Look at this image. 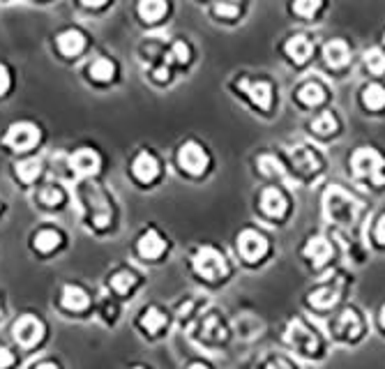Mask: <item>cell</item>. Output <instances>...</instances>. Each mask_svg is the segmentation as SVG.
Here are the masks:
<instances>
[{
  "instance_id": "6da1fadb",
  "label": "cell",
  "mask_w": 385,
  "mask_h": 369,
  "mask_svg": "<svg viewBox=\"0 0 385 369\" xmlns=\"http://www.w3.org/2000/svg\"><path fill=\"white\" fill-rule=\"evenodd\" d=\"M351 167H353V173L362 180H372L374 185L385 183V176H383L385 160L374 148H358L351 157Z\"/></svg>"
},
{
  "instance_id": "7a4b0ae2",
  "label": "cell",
  "mask_w": 385,
  "mask_h": 369,
  "mask_svg": "<svg viewBox=\"0 0 385 369\" xmlns=\"http://www.w3.org/2000/svg\"><path fill=\"white\" fill-rule=\"evenodd\" d=\"M194 270L203 280H220L226 275V261L215 247H201L194 254Z\"/></svg>"
},
{
  "instance_id": "3957f363",
  "label": "cell",
  "mask_w": 385,
  "mask_h": 369,
  "mask_svg": "<svg viewBox=\"0 0 385 369\" xmlns=\"http://www.w3.org/2000/svg\"><path fill=\"white\" fill-rule=\"evenodd\" d=\"M326 208H328V217L335 222H353L356 220V201H353L349 194L339 187H332V190L326 194Z\"/></svg>"
},
{
  "instance_id": "277c9868",
  "label": "cell",
  "mask_w": 385,
  "mask_h": 369,
  "mask_svg": "<svg viewBox=\"0 0 385 369\" xmlns=\"http://www.w3.org/2000/svg\"><path fill=\"white\" fill-rule=\"evenodd\" d=\"M12 335L21 346L30 349V346H35L44 337V323L37 319V316L26 314V316H21V319H17Z\"/></svg>"
},
{
  "instance_id": "5b68a950",
  "label": "cell",
  "mask_w": 385,
  "mask_h": 369,
  "mask_svg": "<svg viewBox=\"0 0 385 369\" xmlns=\"http://www.w3.org/2000/svg\"><path fill=\"white\" fill-rule=\"evenodd\" d=\"M40 141V130L33 123H14L5 134V143L14 150H30Z\"/></svg>"
},
{
  "instance_id": "8992f818",
  "label": "cell",
  "mask_w": 385,
  "mask_h": 369,
  "mask_svg": "<svg viewBox=\"0 0 385 369\" xmlns=\"http://www.w3.org/2000/svg\"><path fill=\"white\" fill-rule=\"evenodd\" d=\"M178 162H180V167H183L185 171H190L194 173V176H199V173H203V169L208 167V155H206V150H203L199 143H185L183 148H180V153H178Z\"/></svg>"
},
{
  "instance_id": "52a82bcc",
  "label": "cell",
  "mask_w": 385,
  "mask_h": 369,
  "mask_svg": "<svg viewBox=\"0 0 385 369\" xmlns=\"http://www.w3.org/2000/svg\"><path fill=\"white\" fill-rule=\"evenodd\" d=\"M238 250L247 261H259L268 252V240L256 231H243L238 238Z\"/></svg>"
},
{
  "instance_id": "ba28073f",
  "label": "cell",
  "mask_w": 385,
  "mask_h": 369,
  "mask_svg": "<svg viewBox=\"0 0 385 369\" xmlns=\"http://www.w3.org/2000/svg\"><path fill=\"white\" fill-rule=\"evenodd\" d=\"M286 337H289V342L296 346L298 351H303V353H314L316 349H319V340H316V335L305 326L303 321H298V319L291 321Z\"/></svg>"
},
{
  "instance_id": "9c48e42d",
  "label": "cell",
  "mask_w": 385,
  "mask_h": 369,
  "mask_svg": "<svg viewBox=\"0 0 385 369\" xmlns=\"http://www.w3.org/2000/svg\"><path fill=\"white\" fill-rule=\"evenodd\" d=\"M240 90L247 93L252 104L263 111H268L270 104H273V86L266 84V81H240Z\"/></svg>"
},
{
  "instance_id": "30bf717a",
  "label": "cell",
  "mask_w": 385,
  "mask_h": 369,
  "mask_svg": "<svg viewBox=\"0 0 385 369\" xmlns=\"http://www.w3.org/2000/svg\"><path fill=\"white\" fill-rule=\"evenodd\" d=\"M70 164H72V169L77 171V176H81V178L95 176V173L100 171V155L90 148H81L72 155Z\"/></svg>"
},
{
  "instance_id": "8fae6325",
  "label": "cell",
  "mask_w": 385,
  "mask_h": 369,
  "mask_svg": "<svg viewBox=\"0 0 385 369\" xmlns=\"http://www.w3.org/2000/svg\"><path fill=\"white\" fill-rule=\"evenodd\" d=\"M305 256L309 261H312V266L314 268H321V266H326V263L330 261V256H332V247L326 238H321V236H316V238H309L307 240V245H305Z\"/></svg>"
},
{
  "instance_id": "7c38bea8",
  "label": "cell",
  "mask_w": 385,
  "mask_h": 369,
  "mask_svg": "<svg viewBox=\"0 0 385 369\" xmlns=\"http://www.w3.org/2000/svg\"><path fill=\"white\" fill-rule=\"evenodd\" d=\"M323 58H326V63L330 67L339 70V67H344L346 63H349V58H351L349 44H346L344 40H330L326 44V49H323Z\"/></svg>"
},
{
  "instance_id": "4fadbf2b",
  "label": "cell",
  "mask_w": 385,
  "mask_h": 369,
  "mask_svg": "<svg viewBox=\"0 0 385 369\" xmlns=\"http://www.w3.org/2000/svg\"><path fill=\"white\" fill-rule=\"evenodd\" d=\"M261 210L268 217H282L286 213V199L284 194L275 190V187H268L266 192L261 194Z\"/></svg>"
},
{
  "instance_id": "5bb4252c",
  "label": "cell",
  "mask_w": 385,
  "mask_h": 369,
  "mask_svg": "<svg viewBox=\"0 0 385 369\" xmlns=\"http://www.w3.org/2000/svg\"><path fill=\"white\" fill-rule=\"evenodd\" d=\"M134 176H137L141 183H150V180L157 178V171H160V164L150 153H141L137 160H134Z\"/></svg>"
},
{
  "instance_id": "9a60e30c",
  "label": "cell",
  "mask_w": 385,
  "mask_h": 369,
  "mask_svg": "<svg viewBox=\"0 0 385 369\" xmlns=\"http://www.w3.org/2000/svg\"><path fill=\"white\" fill-rule=\"evenodd\" d=\"M164 250H166V243L160 238V233L157 231L143 233L141 240H139V254L143 256V259H157V256H162Z\"/></svg>"
},
{
  "instance_id": "2e32d148",
  "label": "cell",
  "mask_w": 385,
  "mask_h": 369,
  "mask_svg": "<svg viewBox=\"0 0 385 369\" xmlns=\"http://www.w3.org/2000/svg\"><path fill=\"white\" fill-rule=\"evenodd\" d=\"M83 47H86V37H83L81 30H65V33L58 37V49L63 51L65 56H77L81 54Z\"/></svg>"
},
{
  "instance_id": "e0dca14e",
  "label": "cell",
  "mask_w": 385,
  "mask_h": 369,
  "mask_svg": "<svg viewBox=\"0 0 385 369\" xmlns=\"http://www.w3.org/2000/svg\"><path fill=\"white\" fill-rule=\"evenodd\" d=\"M63 307H65V310H72V312L86 310V307H88L86 291L79 289V286H72V284L63 286Z\"/></svg>"
},
{
  "instance_id": "ac0fdd59",
  "label": "cell",
  "mask_w": 385,
  "mask_h": 369,
  "mask_svg": "<svg viewBox=\"0 0 385 369\" xmlns=\"http://www.w3.org/2000/svg\"><path fill=\"white\" fill-rule=\"evenodd\" d=\"M360 316L353 312V310H346L342 316H339V323H337V333L344 337V340H356L360 335Z\"/></svg>"
},
{
  "instance_id": "d6986e66",
  "label": "cell",
  "mask_w": 385,
  "mask_h": 369,
  "mask_svg": "<svg viewBox=\"0 0 385 369\" xmlns=\"http://www.w3.org/2000/svg\"><path fill=\"white\" fill-rule=\"evenodd\" d=\"M286 54L293 58L296 63H305V60L312 56V42L307 40L305 35H293L289 42H286Z\"/></svg>"
},
{
  "instance_id": "ffe728a7",
  "label": "cell",
  "mask_w": 385,
  "mask_h": 369,
  "mask_svg": "<svg viewBox=\"0 0 385 369\" xmlns=\"http://www.w3.org/2000/svg\"><path fill=\"white\" fill-rule=\"evenodd\" d=\"M337 298H339V289H335V286H321L319 291H314L312 296H309V303H312L316 310H328V307L337 303Z\"/></svg>"
},
{
  "instance_id": "44dd1931",
  "label": "cell",
  "mask_w": 385,
  "mask_h": 369,
  "mask_svg": "<svg viewBox=\"0 0 385 369\" xmlns=\"http://www.w3.org/2000/svg\"><path fill=\"white\" fill-rule=\"evenodd\" d=\"M362 102H365L367 109L381 111L385 107V88L379 84H369L365 90H362Z\"/></svg>"
},
{
  "instance_id": "7402d4cb",
  "label": "cell",
  "mask_w": 385,
  "mask_h": 369,
  "mask_svg": "<svg viewBox=\"0 0 385 369\" xmlns=\"http://www.w3.org/2000/svg\"><path fill=\"white\" fill-rule=\"evenodd\" d=\"M164 12H166V0H141L139 3V14L146 21L162 19Z\"/></svg>"
},
{
  "instance_id": "603a6c76",
  "label": "cell",
  "mask_w": 385,
  "mask_h": 369,
  "mask_svg": "<svg viewBox=\"0 0 385 369\" xmlns=\"http://www.w3.org/2000/svg\"><path fill=\"white\" fill-rule=\"evenodd\" d=\"M300 102L307 104V107H316V104H321L323 100H326V90H323L319 84H307L300 88Z\"/></svg>"
},
{
  "instance_id": "cb8c5ba5",
  "label": "cell",
  "mask_w": 385,
  "mask_h": 369,
  "mask_svg": "<svg viewBox=\"0 0 385 369\" xmlns=\"http://www.w3.org/2000/svg\"><path fill=\"white\" fill-rule=\"evenodd\" d=\"M293 162H296V167L300 171H305V173H312V171L319 169V160H316V155L309 153L307 148L293 150Z\"/></svg>"
},
{
  "instance_id": "d4e9b609",
  "label": "cell",
  "mask_w": 385,
  "mask_h": 369,
  "mask_svg": "<svg viewBox=\"0 0 385 369\" xmlns=\"http://www.w3.org/2000/svg\"><path fill=\"white\" fill-rule=\"evenodd\" d=\"M141 326L143 330H148V333H160L166 326V316L160 310H155V307H150V310L141 316Z\"/></svg>"
},
{
  "instance_id": "484cf974",
  "label": "cell",
  "mask_w": 385,
  "mask_h": 369,
  "mask_svg": "<svg viewBox=\"0 0 385 369\" xmlns=\"http://www.w3.org/2000/svg\"><path fill=\"white\" fill-rule=\"evenodd\" d=\"M42 173V162L40 160H24L17 164V176L24 183H33V180Z\"/></svg>"
},
{
  "instance_id": "4316f807",
  "label": "cell",
  "mask_w": 385,
  "mask_h": 369,
  "mask_svg": "<svg viewBox=\"0 0 385 369\" xmlns=\"http://www.w3.org/2000/svg\"><path fill=\"white\" fill-rule=\"evenodd\" d=\"M60 243V236L56 231H51V229H44L37 233V238H35V247L40 252H51V250H56Z\"/></svg>"
},
{
  "instance_id": "83f0119b",
  "label": "cell",
  "mask_w": 385,
  "mask_h": 369,
  "mask_svg": "<svg viewBox=\"0 0 385 369\" xmlns=\"http://www.w3.org/2000/svg\"><path fill=\"white\" fill-rule=\"evenodd\" d=\"M113 72H116V67H113V63L107 58H97L95 63L90 65V74H93V79L97 81H109L113 77Z\"/></svg>"
},
{
  "instance_id": "f1b7e54d",
  "label": "cell",
  "mask_w": 385,
  "mask_h": 369,
  "mask_svg": "<svg viewBox=\"0 0 385 369\" xmlns=\"http://www.w3.org/2000/svg\"><path fill=\"white\" fill-rule=\"evenodd\" d=\"M365 65L369 72L374 74H383L385 72V54L381 49H369L365 51Z\"/></svg>"
},
{
  "instance_id": "f546056e",
  "label": "cell",
  "mask_w": 385,
  "mask_h": 369,
  "mask_svg": "<svg viewBox=\"0 0 385 369\" xmlns=\"http://www.w3.org/2000/svg\"><path fill=\"white\" fill-rule=\"evenodd\" d=\"M312 130L316 134H321V137H328V134H332L337 130V120H335V116H332V114H321L312 123Z\"/></svg>"
},
{
  "instance_id": "4dcf8cb0",
  "label": "cell",
  "mask_w": 385,
  "mask_h": 369,
  "mask_svg": "<svg viewBox=\"0 0 385 369\" xmlns=\"http://www.w3.org/2000/svg\"><path fill=\"white\" fill-rule=\"evenodd\" d=\"M134 284H137V277H134L132 273H116L111 277V286L118 293H127Z\"/></svg>"
},
{
  "instance_id": "1f68e13d",
  "label": "cell",
  "mask_w": 385,
  "mask_h": 369,
  "mask_svg": "<svg viewBox=\"0 0 385 369\" xmlns=\"http://www.w3.org/2000/svg\"><path fill=\"white\" fill-rule=\"evenodd\" d=\"M259 169L266 173V176H282V173H284V167L279 164V160H277V157H273V155H263L259 160Z\"/></svg>"
},
{
  "instance_id": "d6a6232c",
  "label": "cell",
  "mask_w": 385,
  "mask_h": 369,
  "mask_svg": "<svg viewBox=\"0 0 385 369\" xmlns=\"http://www.w3.org/2000/svg\"><path fill=\"white\" fill-rule=\"evenodd\" d=\"M321 7V0H296L293 3V10H296V14H300V17H314L316 12H319Z\"/></svg>"
},
{
  "instance_id": "836d02e7",
  "label": "cell",
  "mask_w": 385,
  "mask_h": 369,
  "mask_svg": "<svg viewBox=\"0 0 385 369\" xmlns=\"http://www.w3.org/2000/svg\"><path fill=\"white\" fill-rule=\"evenodd\" d=\"M171 60H178V63H187L190 60V49H187L185 42H176L171 49V56H169V63Z\"/></svg>"
},
{
  "instance_id": "e575fe53",
  "label": "cell",
  "mask_w": 385,
  "mask_h": 369,
  "mask_svg": "<svg viewBox=\"0 0 385 369\" xmlns=\"http://www.w3.org/2000/svg\"><path fill=\"white\" fill-rule=\"evenodd\" d=\"M40 199L47 203V206H56V203L63 201V194H60V190H56V187H44Z\"/></svg>"
},
{
  "instance_id": "d590c367",
  "label": "cell",
  "mask_w": 385,
  "mask_h": 369,
  "mask_svg": "<svg viewBox=\"0 0 385 369\" xmlns=\"http://www.w3.org/2000/svg\"><path fill=\"white\" fill-rule=\"evenodd\" d=\"M215 14L217 17H224V19H233V17H238V7L231 5V3H220L215 7Z\"/></svg>"
},
{
  "instance_id": "8d00e7d4",
  "label": "cell",
  "mask_w": 385,
  "mask_h": 369,
  "mask_svg": "<svg viewBox=\"0 0 385 369\" xmlns=\"http://www.w3.org/2000/svg\"><path fill=\"white\" fill-rule=\"evenodd\" d=\"M14 363V356L10 349H5V346H0V369H7Z\"/></svg>"
},
{
  "instance_id": "74e56055",
  "label": "cell",
  "mask_w": 385,
  "mask_h": 369,
  "mask_svg": "<svg viewBox=\"0 0 385 369\" xmlns=\"http://www.w3.org/2000/svg\"><path fill=\"white\" fill-rule=\"evenodd\" d=\"M374 236H376V243H381L385 245V215L379 220V224H376V229H374Z\"/></svg>"
},
{
  "instance_id": "f35d334b",
  "label": "cell",
  "mask_w": 385,
  "mask_h": 369,
  "mask_svg": "<svg viewBox=\"0 0 385 369\" xmlns=\"http://www.w3.org/2000/svg\"><path fill=\"white\" fill-rule=\"evenodd\" d=\"M7 88H10V72H7L3 65H0V95H3Z\"/></svg>"
},
{
  "instance_id": "ab89813d",
  "label": "cell",
  "mask_w": 385,
  "mask_h": 369,
  "mask_svg": "<svg viewBox=\"0 0 385 369\" xmlns=\"http://www.w3.org/2000/svg\"><path fill=\"white\" fill-rule=\"evenodd\" d=\"M266 369H293L289 363H286V360H282V358H277V360H273V363H270Z\"/></svg>"
},
{
  "instance_id": "60d3db41",
  "label": "cell",
  "mask_w": 385,
  "mask_h": 369,
  "mask_svg": "<svg viewBox=\"0 0 385 369\" xmlns=\"http://www.w3.org/2000/svg\"><path fill=\"white\" fill-rule=\"evenodd\" d=\"M155 79H157V81H166V79H169V70H166V67H162V70H157V72H155Z\"/></svg>"
},
{
  "instance_id": "b9f144b4",
  "label": "cell",
  "mask_w": 385,
  "mask_h": 369,
  "mask_svg": "<svg viewBox=\"0 0 385 369\" xmlns=\"http://www.w3.org/2000/svg\"><path fill=\"white\" fill-rule=\"evenodd\" d=\"M83 5H88V7H100V5H104L107 0H81Z\"/></svg>"
},
{
  "instance_id": "7bdbcfd3",
  "label": "cell",
  "mask_w": 385,
  "mask_h": 369,
  "mask_svg": "<svg viewBox=\"0 0 385 369\" xmlns=\"http://www.w3.org/2000/svg\"><path fill=\"white\" fill-rule=\"evenodd\" d=\"M35 369H58V367L54 363H42V365H37Z\"/></svg>"
},
{
  "instance_id": "ee69618b",
  "label": "cell",
  "mask_w": 385,
  "mask_h": 369,
  "mask_svg": "<svg viewBox=\"0 0 385 369\" xmlns=\"http://www.w3.org/2000/svg\"><path fill=\"white\" fill-rule=\"evenodd\" d=\"M187 369H208V367L203 365V363H194V365H190V367H187Z\"/></svg>"
},
{
  "instance_id": "f6af8a7d",
  "label": "cell",
  "mask_w": 385,
  "mask_h": 369,
  "mask_svg": "<svg viewBox=\"0 0 385 369\" xmlns=\"http://www.w3.org/2000/svg\"><path fill=\"white\" fill-rule=\"evenodd\" d=\"M381 323L385 326V305H383V312H381Z\"/></svg>"
},
{
  "instance_id": "bcb514c9",
  "label": "cell",
  "mask_w": 385,
  "mask_h": 369,
  "mask_svg": "<svg viewBox=\"0 0 385 369\" xmlns=\"http://www.w3.org/2000/svg\"><path fill=\"white\" fill-rule=\"evenodd\" d=\"M134 369H143V367H134Z\"/></svg>"
},
{
  "instance_id": "7dc6e473",
  "label": "cell",
  "mask_w": 385,
  "mask_h": 369,
  "mask_svg": "<svg viewBox=\"0 0 385 369\" xmlns=\"http://www.w3.org/2000/svg\"><path fill=\"white\" fill-rule=\"evenodd\" d=\"M383 40H385V37H383Z\"/></svg>"
}]
</instances>
